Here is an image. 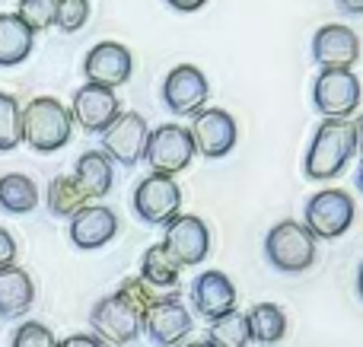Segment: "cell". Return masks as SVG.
<instances>
[{
	"instance_id": "1",
	"label": "cell",
	"mask_w": 363,
	"mask_h": 347,
	"mask_svg": "<svg viewBox=\"0 0 363 347\" xmlns=\"http://www.w3.org/2000/svg\"><path fill=\"white\" fill-rule=\"evenodd\" d=\"M354 153H357V140H354L351 121H322L315 127V137L309 140L303 172L309 182H328L347 169Z\"/></svg>"
},
{
	"instance_id": "2",
	"label": "cell",
	"mask_w": 363,
	"mask_h": 347,
	"mask_svg": "<svg viewBox=\"0 0 363 347\" xmlns=\"http://www.w3.org/2000/svg\"><path fill=\"white\" fill-rule=\"evenodd\" d=\"M74 118L64 102L55 96H35L23 108V140L35 153H57L70 144Z\"/></svg>"
},
{
	"instance_id": "3",
	"label": "cell",
	"mask_w": 363,
	"mask_h": 347,
	"mask_svg": "<svg viewBox=\"0 0 363 347\" xmlns=\"http://www.w3.org/2000/svg\"><path fill=\"white\" fill-rule=\"evenodd\" d=\"M264 258L274 271L303 274L315 265V236L303 223L281 220L264 236Z\"/></svg>"
},
{
	"instance_id": "4",
	"label": "cell",
	"mask_w": 363,
	"mask_h": 347,
	"mask_svg": "<svg viewBox=\"0 0 363 347\" xmlns=\"http://www.w3.org/2000/svg\"><path fill=\"white\" fill-rule=\"evenodd\" d=\"M363 89L354 70H319L313 83V106L325 121H351L360 108Z\"/></svg>"
},
{
	"instance_id": "5",
	"label": "cell",
	"mask_w": 363,
	"mask_h": 347,
	"mask_svg": "<svg viewBox=\"0 0 363 347\" xmlns=\"http://www.w3.org/2000/svg\"><path fill=\"white\" fill-rule=\"evenodd\" d=\"M354 198L341 188H322L313 198H306L303 207V227L315 239H338L354 223Z\"/></svg>"
},
{
	"instance_id": "6",
	"label": "cell",
	"mask_w": 363,
	"mask_h": 347,
	"mask_svg": "<svg viewBox=\"0 0 363 347\" xmlns=\"http://www.w3.org/2000/svg\"><path fill=\"white\" fill-rule=\"evenodd\" d=\"M194 159V140L191 131L182 125H160L157 131H150V140H147V153L144 163L150 166V172L157 176H179L191 166Z\"/></svg>"
},
{
	"instance_id": "7",
	"label": "cell",
	"mask_w": 363,
	"mask_h": 347,
	"mask_svg": "<svg viewBox=\"0 0 363 347\" xmlns=\"http://www.w3.org/2000/svg\"><path fill=\"white\" fill-rule=\"evenodd\" d=\"M134 210L150 227H169L182 214V188L176 185V178L157 176V172L140 178L134 188Z\"/></svg>"
},
{
	"instance_id": "8",
	"label": "cell",
	"mask_w": 363,
	"mask_h": 347,
	"mask_svg": "<svg viewBox=\"0 0 363 347\" xmlns=\"http://www.w3.org/2000/svg\"><path fill=\"white\" fill-rule=\"evenodd\" d=\"M89 325H93L96 338H106L112 344H131L134 338L144 331V312L131 306L118 290L112 297H102L89 312Z\"/></svg>"
},
{
	"instance_id": "9",
	"label": "cell",
	"mask_w": 363,
	"mask_h": 347,
	"mask_svg": "<svg viewBox=\"0 0 363 347\" xmlns=\"http://www.w3.org/2000/svg\"><path fill=\"white\" fill-rule=\"evenodd\" d=\"M102 137V153L115 163H121L125 169L131 166L144 163V153H147V140H150V127H147V118L138 112H121L118 118L112 121Z\"/></svg>"
},
{
	"instance_id": "10",
	"label": "cell",
	"mask_w": 363,
	"mask_h": 347,
	"mask_svg": "<svg viewBox=\"0 0 363 347\" xmlns=\"http://www.w3.org/2000/svg\"><path fill=\"white\" fill-rule=\"evenodd\" d=\"M188 131H191V140H194V153H201L204 159H223L239 140L236 118L226 108H217V106L201 108Z\"/></svg>"
},
{
	"instance_id": "11",
	"label": "cell",
	"mask_w": 363,
	"mask_h": 347,
	"mask_svg": "<svg viewBox=\"0 0 363 347\" xmlns=\"http://www.w3.org/2000/svg\"><path fill=\"white\" fill-rule=\"evenodd\" d=\"M163 249L176 258L179 268H194L211 252V229H207V223L201 220V217L179 214L176 220L166 227Z\"/></svg>"
},
{
	"instance_id": "12",
	"label": "cell",
	"mask_w": 363,
	"mask_h": 347,
	"mask_svg": "<svg viewBox=\"0 0 363 347\" xmlns=\"http://www.w3.org/2000/svg\"><path fill=\"white\" fill-rule=\"evenodd\" d=\"M211 99V83L194 64H179L163 80V102L172 115H198Z\"/></svg>"
},
{
	"instance_id": "13",
	"label": "cell",
	"mask_w": 363,
	"mask_h": 347,
	"mask_svg": "<svg viewBox=\"0 0 363 347\" xmlns=\"http://www.w3.org/2000/svg\"><path fill=\"white\" fill-rule=\"evenodd\" d=\"M118 115H121V102H118V96H115V89L96 86V83H83L74 93L70 118L86 134H106Z\"/></svg>"
},
{
	"instance_id": "14",
	"label": "cell",
	"mask_w": 363,
	"mask_h": 347,
	"mask_svg": "<svg viewBox=\"0 0 363 347\" xmlns=\"http://www.w3.org/2000/svg\"><path fill=\"white\" fill-rule=\"evenodd\" d=\"M134 74V57L131 51L121 42H99L89 48L86 61H83V76L86 83H96V86H125Z\"/></svg>"
},
{
	"instance_id": "15",
	"label": "cell",
	"mask_w": 363,
	"mask_h": 347,
	"mask_svg": "<svg viewBox=\"0 0 363 347\" xmlns=\"http://www.w3.org/2000/svg\"><path fill=\"white\" fill-rule=\"evenodd\" d=\"M313 61L322 70H351L360 61V38L351 25L328 23L313 38Z\"/></svg>"
},
{
	"instance_id": "16",
	"label": "cell",
	"mask_w": 363,
	"mask_h": 347,
	"mask_svg": "<svg viewBox=\"0 0 363 347\" xmlns=\"http://www.w3.org/2000/svg\"><path fill=\"white\" fill-rule=\"evenodd\" d=\"M191 312L182 306L179 297H160L144 316V331L157 347L182 344V338L191 335Z\"/></svg>"
},
{
	"instance_id": "17",
	"label": "cell",
	"mask_w": 363,
	"mask_h": 347,
	"mask_svg": "<svg viewBox=\"0 0 363 347\" xmlns=\"http://www.w3.org/2000/svg\"><path fill=\"white\" fill-rule=\"evenodd\" d=\"M191 306L207 322H217V319L236 312V287L223 271L211 268L191 280Z\"/></svg>"
},
{
	"instance_id": "18",
	"label": "cell",
	"mask_w": 363,
	"mask_h": 347,
	"mask_svg": "<svg viewBox=\"0 0 363 347\" xmlns=\"http://www.w3.org/2000/svg\"><path fill=\"white\" fill-rule=\"evenodd\" d=\"M115 233H118V217H115L112 207H102V204H86L70 220V242L83 252L108 246L115 239Z\"/></svg>"
},
{
	"instance_id": "19",
	"label": "cell",
	"mask_w": 363,
	"mask_h": 347,
	"mask_svg": "<svg viewBox=\"0 0 363 347\" xmlns=\"http://www.w3.org/2000/svg\"><path fill=\"white\" fill-rule=\"evenodd\" d=\"M74 178L80 185V191L86 195V201H99L112 191L115 172H112V159L106 157L102 150H86L80 159H77Z\"/></svg>"
},
{
	"instance_id": "20",
	"label": "cell",
	"mask_w": 363,
	"mask_h": 347,
	"mask_svg": "<svg viewBox=\"0 0 363 347\" xmlns=\"http://www.w3.org/2000/svg\"><path fill=\"white\" fill-rule=\"evenodd\" d=\"M35 300V284L23 268H4L0 271V319H16L29 312Z\"/></svg>"
},
{
	"instance_id": "21",
	"label": "cell",
	"mask_w": 363,
	"mask_h": 347,
	"mask_svg": "<svg viewBox=\"0 0 363 347\" xmlns=\"http://www.w3.org/2000/svg\"><path fill=\"white\" fill-rule=\"evenodd\" d=\"M35 32L26 29L16 13H0V67H16L32 55Z\"/></svg>"
},
{
	"instance_id": "22",
	"label": "cell",
	"mask_w": 363,
	"mask_h": 347,
	"mask_svg": "<svg viewBox=\"0 0 363 347\" xmlns=\"http://www.w3.org/2000/svg\"><path fill=\"white\" fill-rule=\"evenodd\" d=\"M245 319H249V335L255 344L271 347L287 335V312L277 303H255L245 312Z\"/></svg>"
},
{
	"instance_id": "23",
	"label": "cell",
	"mask_w": 363,
	"mask_h": 347,
	"mask_svg": "<svg viewBox=\"0 0 363 347\" xmlns=\"http://www.w3.org/2000/svg\"><path fill=\"white\" fill-rule=\"evenodd\" d=\"M179 274H182V268L176 265V258L163 249V242L150 246L144 252V258H140V280L150 284L153 290H169V287H176Z\"/></svg>"
},
{
	"instance_id": "24",
	"label": "cell",
	"mask_w": 363,
	"mask_h": 347,
	"mask_svg": "<svg viewBox=\"0 0 363 347\" xmlns=\"http://www.w3.org/2000/svg\"><path fill=\"white\" fill-rule=\"evenodd\" d=\"M0 207L6 214H32L38 207V188L23 172L0 176Z\"/></svg>"
},
{
	"instance_id": "25",
	"label": "cell",
	"mask_w": 363,
	"mask_h": 347,
	"mask_svg": "<svg viewBox=\"0 0 363 347\" xmlns=\"http://www.w3.org/2000/svg\"><path fill=\"white\" fill-rule=\"evenodd\" d=\"M83 207H86V195L80 191V185H77L74 176L51 178V185H48V210L51 214L74 220Z\"/></svg>"
},
{
	"instance_id": "26",
	"label": "cell",
	"mask_w": 363,
	"mask_h": 347,
	"mask_svg": "<svg viewBox=\"0 0 363 347\" xmlns=\"http://www.w3.org/2000/svg\"><path fill=\"white\" fill-rule=\"evenodd\" d=\"M207 344L211 347H249L252 335H249V319H245V312H230V316L211 322V329H207Z\"/></svg>"
},
{
	"instance_id": "27",
	"label": "cell",
	"mask_w": 363,
	"mask_h": 347,
	"mask_svg": "<svg viewBox=\"0 0 363 347\" xmlns=\"http://www.w3.org/2000/svg\"><path fill=\"white\" fill-rule=\"evenodd\" d=\"M23 144V108L10 93H0V153Z\"/></svg>"
},
{
	"instance_id": "28",
	"label": "cell",
	"mask_w": 363,
	"mask_h": 347,
	"mask_svg": "<svg viewBox=\"0 0 363 347\" xmlns=\"http://www.w3.org/2000/svg\"><path fill=\"white\" fill-rule=\"evenodd\" d=\"M16 16L23 19L26 29L45 32V29H51L57 19V0H19Z\"/></svg>"
},
{
	"instance_id": "29",
	"label": "cell",
	"mask_w": 363,
	"mask_h": 347,
	"mask_svg": "<svg viewBox=\"0 0 363 347\" xmlns=\"http://www.w3.org/2000/svg\"><path fill=\"white\" fill-rule=\"evenodd\" d=\"M89 19V0H57L55 25L61 32H80Z\"/></svg>"
},
{
	"instance_id": "30",
	"label": "cell",
	"mask_w": 363,
	"mask_h": 347,
	"mask_svg": "<svg viewBox=\"0 0 363 347\" xmlns=\"http://www.w3.org/2000/svg\"><path fill=\"white\" fill-rule=\"evenodd\" d=\"M13 347H61L55 331L42 322H23L13 331Z\"/></svg>"
},
{
	"instance_id": "31",
	"label": "cell",
	"mask_w": 363,
	"mask_h": 347,
	"mask_svg": "<svg viewBox=\"0 0 363 347\" xmlns=\"http://www.w3.org/2000/svg\"><path fill=\"white\" fill-rule=\"evenodd\" d=\"M13 261H16V239L10 236V229L0 227V271L13 268Z\"/></svg>"
},
{
	"instance_id": "32",
	"label": "cell",
	"mask_w": 363,
	"mask_h": 347,
	"mask_svg": "<svg viewBox=\"0 0 363 347\" xmlns=\"http://www.w3.org/2000/svg\"><path fill=\"white\" fill-rule=\"evenodd\" d=\"M61 347H106V341L96 335H70L61 341Z\"/></svg>"
},
{
	"instance_id": "33",
	"label": "cell",
	"mask_w": 363,
	"mask_h": 347,
	"mask_svg": "<svg viewBox=\"0 0 363 347\" xmlns=\"http://www.w3.org/2000/svg\"><path fill=\"white\" fill-rule=\"evenodd\" d=\"M166 4H169L172 10H179V13H194V10H201L207 0H166Z\"/></svg>"
},
{
	"instance_id": "34",
	"label": "cell",
	"mask_w": 363,
	"mask_h": 347,
	"mask_svg": "<svg viewBox=\"0 0 363 347\" xmlns=\"http://www.w3.org/2000/svg\"><path fill=\"white\" fill-rule=\"evenodd\" d=\"M338 4L341 13H347V16H363V0H335Z\"/></svg>"
},
{
	"instance_id": "35",
	"label": "cell",
	"mask_w": 363,
	"mask_h": 347,
	"mask_svg": "<svg viewBox=\"0 0 363 347\" xmlns=\"http://www.w3.org/2000/svg\"><path fill=\"white\" fill-rule=\"evenodd\" d=\"M351 131H354V140H357V150L363 153V112L351 118Z\"/></svg>"
},
{
	"instance_id": "36",
	"label": "cell",
	"mask_w": 363,
	"mask_h": 347,
	"mask_svg": "<svg viewBox=\"0 0 363 347\" xmlns=\"http://www.w3.org/2000/svg\"><path fill=\"white\" fill-rule=\"evenodd\" d=\"M357 293H360V300H363V261H360V268H357Z\"/></svg>"
},
{
	"instance_id": "37",
	"label": "cell",
	"mask_w": 363,
	"mask_h": 347,
	"mask_svg": "<svg viewBox=\"0 0 363 347\" xmlns=\"http://www.w3.org/2000/svg\"><path fill=\"white\" fill-rule=\"evenodd\" d=\"M357 188L363 191V159H360V166H357Z\"/></svg>"
},
{
	"instance_id": "38",
	"label": "cell",
	"mask_w": 363,
	"mask_h": 347,
	"mask_svg": "<svg viewBox=\"0 0 363 347\" xmlns=\"http://www.w3.org/2000/svg\"><path fill=\"white\" fill-rule=\"evenodd\" d=\"M182 347H211L207 341H188V344H182Z\"/></svg>"
}]
</instances>
